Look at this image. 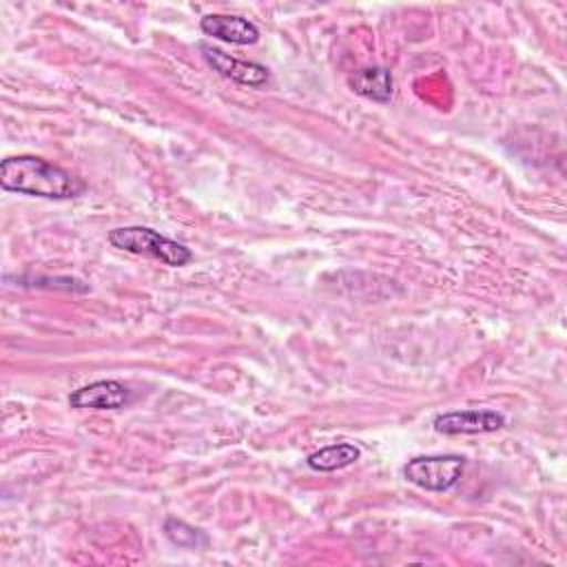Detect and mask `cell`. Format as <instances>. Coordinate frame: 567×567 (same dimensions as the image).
<instances>
[{
	"label": "cell",
	"mask_w": 567,
	"mask_h": 567,
	"mask_svg": "<svg viewBox=\"0 0 567 567\" xmlns=\"http://www.w3.org/2000/svg\"><path fill=\"white\" fill-rule=\"evenodd\" d=\"M0 186L9 193L44 199H73L86 190L78 175L38 155L4 157L0 164Z\"/></svg>",
	"instance_id": "obj_1"
},
{
	"label": "cell",
	"mask_w": 567,
	"mask_h": 567,
	"mask_svg": "<svg viewBox=\"0 0 567 567\" xmlns=\"http://www.w3.org/2000/svg\"><path fill=\"white\" fill-rule=\"evenodd\" d=\"M109 244L117 250L133 252V255H146L153 259H159L166 266L179 268L186 266L193 259V252L188 246L164 237L159 230H153L148 226H120L109 233Z\"/></svg>",
	"instance_id": "obj_2"
},
{
	"label": "cell",
	"mask_w": 567,
	"mask_h": 567,
	"mask_svg": "<svg viewBox=\"0 0 567 567\" xmlns=\"http://www.w3.org/2000/svg\"><path fill=\"white\" fill-rule=\"evenodd\" d=\"M463 470L465 458L458 454H425L403 465V478L427 492H447L461 481Z\"/></svg>",
	"instance_id": "obj_3"
},
{
	"label": "cell",
	"mask_w": 567,
	"mask_h": 567,
	"mask_svg": "<svg viewBox=\"0 0 567 567\" xmlns=\"http://www.w3.org/2000/svg\"><path fill=\"white\" fill-rule=\"evenodd\" d=\"M199 51H202L204 62L213 71H217L219 75H224V78H228V80H233L241 86L259 89V86H266L270 82V71L259 62L233 58L226 51H221L213 44H206V42H199Z\"/></svg>",
	"instance_id": "obj_4"
},
{
	"label": "cell",
	"mask_w": 567,
	"mask_h": 567,
	"mask_svg": "<svg viewBox=\"0 0 567 567\" xmlns=\"http://www.w3.org/2000/svg\"><path fill=\"white\" fill-rule=\"evenodd\" d=\"M439 434H489L505 425V416L489 408H467L436 414L432 421Z\"/></svg>",
	"instance_id": "obj_5"
},
{
	"label": "cell",
	"mask_w": 567,
	"mask_h": 567,
	"mask_svg": "<svg viewBox=\"0 0 567 567\" xmlns=\"http://www.w3.org/2000/svg\"><path fill=\"white\" fill-rule=\"evenodd\" d=\"M131 401V390L122 381L100 379L69 394V405L75 410H120Z\"/></svg>",
	"instance_id": "obj_6"
},
{
	"label": "cell",
	"mask_w": 567,
	"mask_h": 567,
	"mask_svg": "<svg viewBox=\"0 0 567 567\" xmlns=\"http://www.w3.org/2000/svg\"><path fill=\"white\" fill-rule=\"evenodd\" d=\"M199 29L228 44H255L259 40V27L241 16H228V13H206L199 20Z\"/></svg>",
	"instance_id": "obj_7"
},
{
	"label": "cell",
	"mask_w": 567,
	"mask_h": 567,
	"mask_svg": "<svg viewBox=\"0 0 567 567\" xmlns=\"http://www.w3.org/2000/svg\"><path fill=\"white\" fill-rule=\"evenodd\" d=\"M348 84L357 95L372 100L377 104H388L394 93V80H392L390 69L379 66V64L357 69L354 73H350Z\"/></svg>",
	"instance_id": "obj_8"
},
{
	"label": "cell",
	"mask_w": 567,
	"mask_h": 567,
	"mask_svg": "<svg viewBox=\"0 0 567 567\" xmlns=\"http://www.w3.org/2000/svg\"><path fill=\"white\" fill-rule=\"evenodd\" d=\"M361 450L354 443H332L326 447H319L317 452L306 456V465L312 472H337L343 470L348 465H352L354 461H359Z\"/></svg>",
	"instance_id": "obj_9"
},
{
	"label": "cell",
	"mask_w": 567,
	"mask_h": 567,
	"mask_svg": "<svg viewBox=\"0 0 567 567\" xmlns=\"http://www.w3.org/2000/svg\"><path fill=\"white\" fill-rule=\"evenodd\" d=\"M164 534L173 545L184 547V549H199V547L208 545V536L202 529H197L179 518H166Z\"/></svg>",
	"instance_id": "obj_10"
}]
</instances>
